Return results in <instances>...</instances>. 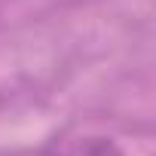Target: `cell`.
I'll return each mask as SVG.
<instances>
[{
	"mask_svg": "<svg viewBox=\"0 0 156 156\" xmlns=\"http://www.w3.org/2000/svg\"><path fill=\"white\" fill-rule=\"evenodd\" d=\"M0 156H126V153L116 147V141H110L104 135H73V138L49 141L40 147L3 150Z\"/></svg>",
	"mask_w": 156,
	"mask_h": 156,
	"instance_id": "6da1fadb",
	"label": "cell"
}]
</instances>
